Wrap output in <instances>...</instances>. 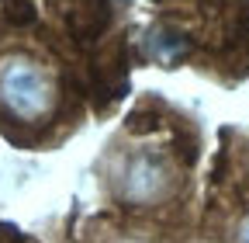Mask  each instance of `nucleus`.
<instances>
[{"instance_id": "obj_1", "label": "nucleus", "mask_w": 249, "mask_h": 243, "mask_svg": "<svg viewBox=\"0 0 249 243\" xmlns=\"http://www.w3.org/2000/svg\"><path fill=\"white\" fill-rule=\"evenodd\" d=\"M0 104L14 118L38 122L55 104V83L42 63L28 56H7L0 59Z\"/></svg>"}, {"instance_id": "obj_2", "label": "nucleus", "mask_w": 249, "mask_h": 243, "mask_svg": "<svg viewBox=\"0 0 249 243\" xmlns=\"http://www.w3.org/2000/svg\"><path fill=\"white\" fill-rule=\"evenodd\" d=\"M170 167L156 157H135L121 174V198L132 205H156L170 191Z\"/></svg>"}, {"instance_id": "obj_3", "label": "nucleus", "mask_w": 249, "mask_h": 243, "mask_svg": "<svg viewBox=\"0 0 249 243\" xmlns=\"http://www.w3.org/2000/svg\"><path fill=\"white\" fill-rule=\"evenodd\" d=\"M229 243H249V208H242L229 226Z\"/></svg>"}]
</instances>
